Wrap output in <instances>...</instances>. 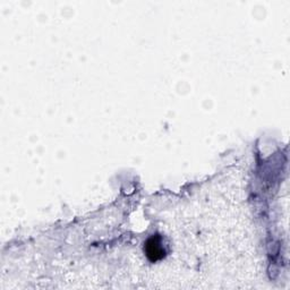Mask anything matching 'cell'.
I'll return each mask as SVG.
<instances>
[{
  "mask_svg": "<svg viewBox=\"0 0 290 290\" xmlns=\"http://www.w3.org/2000/svg\"><path fill=\"white\" fill-rule=\"evenodd\" d=\"M146 253H148V256L151 261H157L159 258H161L163 256V249L160 245V238L153 237L151 238L148 243H146Z\"/></svg>",
  "mask_w": 290,
  "mask_h": 290,
  "instance_id": "cell-1",
  "label": "cell"
}]
</instances>
